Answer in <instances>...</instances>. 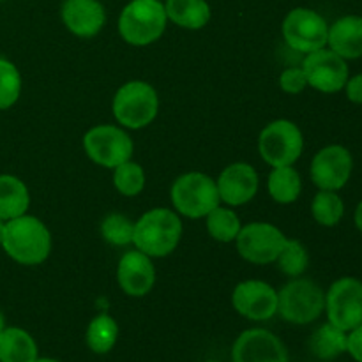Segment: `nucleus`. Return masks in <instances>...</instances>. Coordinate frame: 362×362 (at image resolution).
Returning a JSON list of instances; mask_svg holds the SVG:
<instances>
[{
	"label": "nucleus",
	"mask_w": 362,
	"mask_h": 362,
	"mask_svg": "<svg viewBox=\"0 0 362 362\" xmlns=\"http://www.w3.org/2000/svg\"><path fill=\"white\" fill-rule=\"evenodd\" d=\"M0 246L11 260L32 267L48 260L53 247V237L41 219L23 214L4 223Z\"/></svg>",
	"instance_id": "1"
},
{
	"label": "nucleus",
	"mask_w": 362,
	"mask_h": 362,
	"mask_svg": "<svg viewBox=\"0 0 362 362\" xmlns=\"http://www.w3.org/2000/svg\"><path fill=\"white\" fill-rule=\"evenodd\" d=\"M182 233V219L173 209L156 207L134 221L133 246L152 260L165 258L179 247Z\"/></svg>",
	"instance_id": "2"
},
{
	"label": "nucleus",
	"mask_w": 362,
	"mask_h": 362,
	"mask_svg": "<svg viewBox=\"0 0 362 362\" xmlns=\"http://www.w3.org/2000/svg\"><path fill=\"white\" fill-rule=\"evenodd\" d=\"M168 23L165 2L161 0H131L120 11L117 28L124 42L148 46L163 37Z\"/></svg>",
	"instance_id": "3"
},
{
	"label": "nucleus",
	"mask_w": 362,
	"mask_h": 362,
	"mask_svg": "<svg viewBox=\"0 0 362 362\" xmlns=\"http://www.w3.org/2000/svg\"><path fill=\"white\" fill-rule=\"evenodd\" d=\"M112 112L124 129H144L151 126L159 112L158 90L148 81L131 80L119 87L112 99Z\"/></svg>",
	"instance_id": "4"
},
{
	"label": "nucleus",
	"mask_w": 362,
	"mask_h": 362,
	"mask_svg": "<svg viewBox=\"0 0 362 362\" xmlns=\"http://www.w3.org/2000/svg\"><path fill=\"white\" fill-rule=\"evenodd\" d=\"M170 200L173 211L187 219H204L221 205L216 179L202 172H187L177 177L170 187Z\"/></svg>",
	"instance_id": "5"
},
{
	"label": "nucleus",
	"mask_w": 362,
	"mask_h": 362,
	"mask_svg": "<svg viewBox=\"0 0 362 362\" xmlns=\"http://www.w3.org/2000/svg\"><path fill=\"white\" fill-rule=\"evenodd\" d=\"M325 310V292L308 278H293L278 292V315L293 325L317 322Z\"/></svg>",
	"instance_id": "6"
},
{
	"label": "nucleus",
	"mask_w": 362,
	"mask_h": 362,
	"mask_svg": "<svg viewBox=\"0 0 362 362\" xmlns=\"http://www.w3.org/2000/svg\"><path fill=\"white\" fill-rule=\"evenodd\" d=\"M303 131L293 120L276 119L258 134V152L271 168L293 166L303 156Z\"/></svg>",
	"instance_id": "7"
},
{
	"label": "nucleus",
	"mask_w": 362,
	"mask_h": 362,
	"mask_svg": "<svg viewBox=\"0 0 362 362\" xmlns=\"http://www.w3.org/2000/svg\"><path fill=\"white\" fill-rule=\"evenodd\" d=\"M83 151L92 163L103 168L115 166L133 159L134 144L127 129L115 124H99L83 134Z\"/></svg>",
	"instance_id": "8"
},
{
	"label": "nucleus",
	"mask_w": 362,
	"mask_h": 362,
	"mask_svg": "<svg viewBox=\"0 0 362 362\" xmlns=\"http://www.w3.org/2000/svg\"><path fill=\"white\" fill-rule=\"evenodd\" d=\"M286 45L299 53H311L327 46L329 23L310 7H293L281 25Z\"/></svg>",
	"instance_id": "9"
},
{
	"label": "nucleus",
	"mask_w": 362,
	"mask_h": 362,
	"mask_svg": "<svg viewBox=\"0 0 362 362\" xmlns=\"http://www.w3.org/2000/svg\"><path fill=\"white\" fill-rule=\"evenodd\" d=\"M327 322L350 332L362 325V281L354 276L339 278L325 292Z\"/></svg>",
	"instance_id": "10"
},
{
	"label": "nucleus",
	"mask_w": 362,
	"mask_h": 362,
	"mask_svg": "<svg viewBox=\"0 0 362 362\" xmlns=\"http://www.w3.org/2000/svg\"><path fill=\"white\" fill-rule=\"evenodd\" d=\"M288 237L267 221L247 223L235 239L237 253L253 265L274 264Z\"/></svg>",
	"instance_id": "11"
},
{
	"label": "nucleus",
	"mask_w": 362,
	"mask_h": 362,
	"mask_svg": "<svg viewBox=\"0 0 362 362\" xmlns=\"http://www.w3.org/2000/svg\"><path fill=\"white\" fill-rule=\"evenodd\" d=\"M300 67L306 74L308 87L322 94H336L343 90L350 76L346 60L327 46L317 52L306 53Z\"/></svg>",
	"instance_id": "12"
},
{
	"label": "nucleus",
	"mask_w": 362,
	"mask_h": 362,
	"mask_svg": "<svg viewBox=\"0 0 362 362\" xmlns=\"http://www.w3.org/2000/svg\"><path fill=\"white\" fill-rule=\"evenodd\" d=\"M354 172V158L343 145H327L313 156L310 177L318 189L339 191L349 184Z\"/></svg>",
	"instance_id": "13"
},
{
	"label": "nucleus",
	"mask_w": 362,
	"mask_h": 362,
	"mask_svg": "<svg viewBox=\"0 0 362 362\" xmlns=\"http://www.w3.org/2000/svg\"><path fill=\"white\" fill-rule=\"evenodd\" d=\"M232 306L251 322H267L278 315V290L262 279H244L232 292Z\"/></svg>",
	"instance_id": "14"
},
{
	"label": "nucleus",
	"mask_w": 362,
	"mask_h": 362,
	"mask_svg": "<svg viewBox=\"0 0 362 362\" xmlns=\"http://www.w3.org/2000/svg\"><path fill=\"white\" fill-rule=\"evenodd\" d=\"M232 362H288V350L274 332L246 329L233 341Z\"/></svg>",
	"instance_id": "15"
},
{
	"label": "nucleus",
	"mask_w": 362,
	"mask_h": 362,
	"mask_svg": "<svg viewBox=\"0 0 362 362\" xmlns=\"http://www.w3.org/2000/svg\"><path fill=\"white\" fill-rule=\"evenodd\" d=\"M219 200L228 207H240L246 205L257 197L260 187L258 172L250 163L237 161L226 166L216 179Z\"/></svg>",
	"instance_id": "16"
},
{
	"label": "nucleus",
	"mask_w": 362,
	"mask_h": 362,
	"mask_svg": "<svg viewBox=\"0 0 362 362\" xmlns=\"http://www.w3.org/2000/svg\"><path fill=\"white\" fill-rule=\"evenodd\" d=\"M119 288L129 297H145L156 285V267L148 255L136 247L120 257L117 264Z\"/></svg>",
	"instance_id": "17"
},
{
	"label": "nucleus",
	"mask_w": 362,
	"mask_h": 362,
	"mask_svg": "<svg viewBox=\"0 0 362 362\" xmlns=\"http://www.w3.org/2000/svg\"><path fill=\"white\" fill-rule=\"evenodd\" d=\"M60 18L71 34L80 39H90L105 27L106 11L99 0H64Z\"/></svg>",
	"instance_id": "18"
},
{
	"label": "nucleus",
	"mask_w": 362,
	"mask_h": 362,
	"mask_svg": "<svg viewBox=\"0 0 362 362\" xmlns=\"http://www.w3.org/2000/svg\"><path fill=\"white\" fill-rule=\"evenodd\" d=\"M327 48L345 60L362 59V16L349 14L329 25Z\"/></svg>",
	"instance_id": "19"
},
{
	"label": "nucleus",
	"mask_w": 362,
	"mask_h": 362,
	"mask_svg": "<svg viewBox=\"0 0 362 362\" xmlns=\"http://www.w3.org/2000/svg\"><path fill=\"white\" fill-rule=\"evenodd\" d=\"M165 9L168 21L186 30H202L212 18L207 0H166Z\"/></svg>",
	"instance_id": "20"
},
{
	"label": "nucleus",
	"mask_w": 362,
	"mask_h": 362,
	"mask_svg": "<svg viewBox=\"0 0 362 362\" xmlns=\"http://www.w3.org/2000/svg\"><path fill=\"white\" fill-rule=\"evenodd\" d=\"M30 207V193L28 187L20 177L2 173L0 175V219L9 221V219L20 218L27 214Z\"/></svg>",
	"instance_id": "21"
},
{
	"label": "nucleus",
	"mask_w": 362,
	"mask_h": 362,
	"mask_svg": "<svg viewBox=\"0 0 362 362\" xmlns=\"http://www.w3.org/2000/svg\"><path fill=\"white\" fill-rule=\"evenodd\" d=\"M39 349L30 332L21 327H6L0 332V362H34Z\"/></svg>",
	"instance_id": "22"
},
{
	"label": "nucleus",
	"mask_w": 362,
	"mask_h": 362,
	"mask_svg": "<svg viewBox=\"0 0 362 362\" xmlns=\"http://www.w3.org/2000/svg\"><path fill=\"white\" fill-rule=\"evenodd\" d=\"M267 191L276 204L290 205L303 193V179L293 166H278L269 173Z\"/></svg>",
	"instance_id": "23"
},
{
	"label": "nucleus",
	"mask_w": 362,
	"mask_h": 362,
	"mask_svg": "<svg viewBox=\"0 0 362 362\" xmlns=\"http://www.w3.org/2000/svg\"><path fill=\"white\" fill-rule=\"evenodd\" d=\"M346 336L349 332L341 331L331 322H325L313 331L310 338V350L317 359L334 361L346 354Z\"/></svg>",
	"instance_id": "24"
},
{
	"label": "nucleus",
	"mask_w": 362,
	"mask_h": 362,
	"mask_svg": "<svg viewBox=\"0 0 362 362\" xmlns=\"http://www.w3.org/2000/svg\"><path fill=\"white\" fill-rule=\"evenodd\" d=\"M119 339V324L115 318L108 313L95 315L87 325L85 332V343L88 350L98 356H105L113 350Z\"/></svg>",
	"instance_id": "25"
},
{
	"label": "nucleus",
	"mask_w": 362,
	"mask_h": 362,
	"mask_svg": "<svg viewBox=\"0 0 362 362\" xmlns=\"http://www.w3.org/2000/svg\"><path fill=\"white\" fill-rule=\"evenodd\" d=\"M205 228H207L209 235L221 244L235 243L237 235H239L243 223H240L239 214L233 211V207L228 205H218L214 211L209 212L205 216Z\"/></svg>",
	"instance_id": "26"
},
{
	"label": "nucleus",
	"mask_w": 362,
	"mask_h": 362,
	"mask_svg": "<svg viewBox=\"0 0 362 362\" xmlns=\"http://www.w3.org/2000/svg\"><path fill=\"white\" fill-rule=\"evenodd\" d=\"M311 216L315 221L325 228L338 226L345 216V202L339 197L338 191L318 189L311 200Z\"/></svg>",
	"instance_id": "27"
},
{
	"label": "nucleus",
	"mask_w": 362,
	"mask_h": 362,
	"mask_svg": "<svg viewBox=\"0 0 362 362\" xmlns=\"http://www.w3.org/2000/svg\"><path fill=\"white\" fill-rule=\"evenodd\" d=\"M274 264L286 278H300L310 265V253L300 240L286 239L285 246H283L281 253L278 255Z\"/></svg>",
	"instance_id": "28"
},
{
	"label": "nucleus",
	"mask_w": 362,
	"mask_h": 362,
	"mask_svg": "<svg viewBox=\"0 0 362 362\" xmlns=\"http://www.w3.org/2000/svg\"><path fill=\"white\" fill-rule=\"evenodd\" d=\"M145 180L147 177H145L144 168L140 163H134L133 159L113 168V186L122 197H138L145 189Z\"/></svg>",
	"instance_id": "29"
},
{
	"label": "nucleus",
	"mask_w": 362,
	"mask_h": 362,
	"mask_svg": "<svg viewBox=\"0 0 362 362\" xmlns=\"http://www.w3.org/2000/svg\"><path fill=\"white\" fill-rule=\"evenodd\" d=\"M134 221H131L127 216L112 212L101 221V235L105 243L112 246L122 247L133 244Z\"/></svg>",
	"instance_id": "30"
},
{
	"label": "nucleus",
	"mask_w": 362,
	"mask_h": 362,
	"mask_svg": "<svg viewBox=\"0 0 362 362\" xmlns=\"http://www.w3.org/2000/svg\"><path fill=\"white\" fill-rule=\"evenodd\" d=\"M21 74L11 60L0 59V110H9L21 95Z\"/></svg>",
	"instance_id": "31"
},
{
	"label": "nucleus",
	"mask_w": 362,
	"mask_h": 362,
	"mask_svg": "<svg viewBox=\"0 0 362 362\" xmlns=\"http://www.w3.org/2000/svg\"><path fill=\"white\" fill-rule=\"evenodd\" d=\"M279 88H281L285 94L297 95L300 92H304V88L308 87L306 74H304L303 67H286L281 74H279Z\"/></svg>",
	"instance_id": "32"
},
{
	"label": "nucleus",
	"mask_w": 362,
	"mask_h": 362,
	"mask_svg": "<svg viewBox=\"0 0 362 362\" xmlns=\"http://www.w3.org/2000/svg\"><path fill=\"white\" fill-rule=\"evenodd\" d=\"M346 354L356 362H362V325L352 329L346 336Z\"/></svg>",
	"instance_id": "33"
},
{
	"label": "nucleus",
	"mask_w": 362,
	"mask_h": 362,
	"mask_svg": "<svg viewBox=\"0 0 362 362\" xmlns=\"http://www.w3.org/2000/svg\"><path fill=\"white\" fill-rule=\"evenodd\" d=\"M345 94L350 103L362 105V73L356 74V76H349L345 83Z\"/></svg>",
	"instance_id": "34"
},
{
	"label": "nucleus",
	"mask_w": 362,
	"mask_h": 362,
	"mask_svg": "<svg viewBox=\"0 0 362 362\" xmlns=\"http://www.w3.org/2000/svg\"><path fill=\"white\" fill-rule=\"evenodd\" d=\"M354 223H356L357 230L362 233V200L359 202V205H357L356 212H354Z\"/></svg>",
	"instance_id": "35"
},
{
	"label": "nucleus",
	"mask_w": 362,
	"mask_h": 362,
	"mask_svg": "<svg viewBox=\"0 0 362 362\" xmlns=\"http://www.w3.org/2000/svg\"><path fill=\"white\" fill-rule=\"evenodd\" d=\"M34 362H62L59 359H53V357H37Z\"/></svg>",
	"instance_id": "36"
},
{
	"label": "nucleus",
	"mask_w": 362,
	"mask_h": 362,
	"mask_svg": "<svg viewBox=\"0 0 362 362\" xmlns=\"http://www.w3.org/2000/svg\"><path fill=\"white\" fill-rule=\"evenodd\" d=\"M4 329H6V318H4L2 311H0V332H2Z\"/></svg>",
	"instance_id": "37"
},
{
	"label": "nucleus",
	"mask_w": 362,
	"mask_h": 362,
	"mask_svg": "<svg viewBox=\"0 0 362 362\" xmlns=\"http://www.w3.org/2000/svg\"><path fill=\"white\" fill-rule=\"evenodd\" d=\"M4 223L6 221H2V219H0V237H2V232H4Z\"/></svg>",
	"instance_id": "38"
},
{
	"label": "nucleus",
	"mask_w": 362,
	"mask_h": 362,
	"mask_svg": "<svg viewBox=\"0 0 362 362\" xmlns=\"http://www.w3.org/2000/svg\"><path fill=\"white\" fill-rule=\"evenodd\" d=\"M205 362H218V361H205Z\"/></svg>",
	"instance_id": "39"
},
{
	"label": "nucleus",
	"mask_w": 362,
	"mask_h": 362,
	"mask_svg": "<svg viewBox=\"0 0 362 362\" xmlns=\"http://www.w3.org/2000/svg\"><path fill=\"white\" fill-rule=\"evenodd\" d=\"M0 2H2V0H0Z\"/></svg>",
	"instance_id": "40"
}]
</instances>
